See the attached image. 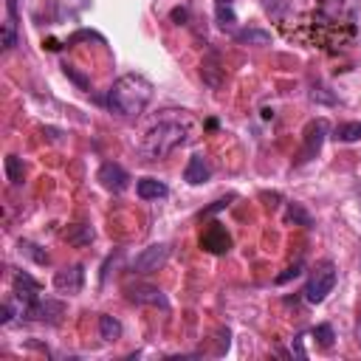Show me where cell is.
Returning <instances> with one entry per match:
<instances>
[{
	"label": "cell",
	"instance_id": "cell-3",
	"mask_svg": "<svg viewBox=\"0 0 361 361\" xmlns=\"http://www.w3.org/2000/svg\"><path fill=\"white\" fill-rule=\"evenodd\" d=\"M336 265L330 262V259H324V262H319L313 271H310V276H307V285H305V299L310 302V305H322L324 299H327V293H333V288H336Z\"/></svg>",
	"mask_w": 361,
	"mask_h": 361
},
{
	"label": "cell",
	"instance_id": "cell-7",
	"mask_svg": "<svg viewBox=\"0 0 361 361\" xmlns=\"http://www.w3.org/2000/svg\"><path fill=\"white\" fill-rule=\"evenodd\" d=\"M96 178H99V183H102L107 192H113V195L124 192V189H127V183H130V175L124 172V166H121V164H113V161L102 164Z\"/></svg>",
	"mask_w": 361,
	"mask_h": 361
},
{
	"label": "cell",
	"instance_id": "cell-21",
	"mask_svg": "<svg viewBox=\"0 0 361 361\" xmlns=\"http://www.w3.org/2000/svg\"><path fill=\"white\" fill-rule=\"evenodd\" d=\"M20 251L23 254H28L34 262H39V265H48V254L37 245V243H28V240H20Z\"/></svg>",
	"mask_w": 361,
	"mask_h": 361
},
{
	"label": "cell",
	"instance_id": "cell-12",
	"mask_svg": "<svg viewBox=\"0 0 361 361\" xmlns=\"http://www.w3.org/2000/svg\"><path fill=\"white\" fill-rule=\"evenodd\" d=\"M209 178H212L209 161H206L203 155H192L189 164H186V169H183V180L192 183V186H197V183H203V180H209Z\"/></svg>",
	"mask_w": 361,
	"mask_h": 361
},
{
	"label": "cell",
	"instance_id": "cell-5",
	"mask_svg": "<svg viewBox=\"0 0 361 361\" xmlns=\"http://www.w3.org/2000/svg\"><path fill=\"white\" fill-rule=\"evenodd\" d=\"M62 313H65V302H59V299H37L23 316L31 319V322L59 324V322H62Z\"/></svg>",
	"mask_w": 361,
	"mask_h": 361
},
{
	"label": "cell",
	"instance_id": "cell-17",
	"mask_svg": "<svg viewBox=\"0 0 361 361\" xmlns=\"http://www.w3.org/2000/svg\"><path fill=\"white\" fill-rule=\"evenodd\" d=\"M99 336L104 338V341H116L118 336H121V322L116 319V316H99Z\"/></svg>",
	"mask_w": 361,
	"mask_h": 361
},
{
	"label": "cell",
	"instance_id": "cell-25",
	"mask_svg": "<svg viewBox=\"0 0 361 361\" xmlns=\"http://www.w3.org/2000/svg\"><path fill=\"white\" fill-rule=\"evenodd\" d=\"M299 274H302V262H296V265L285 268V274H279V276H276V282L282 285V282H288V279H293V276H299Z\"/></svg>",
	"mask_w": 361,
	"mask_h": 361
},
{
	"label": "cell",
	"instance_id": "cell-24",
	"mask_svg": "<svg viewBox=\"0 0 361 361\" xmlns=\"http://www.w3.org/2000/svg\"><path fill=\"white\" fill-rule=\"evenodd\" d=\"M319 11L327 14V17H336V14L341 11V0H322V3H319Z\"/></svg>",
	"mask_w": 361,
	"mask_h": 361
},
{
	"label": "cell",
	"instance_id": "cell-16",
	"mask_svg": "<svg viewBox=\"0 0 361 361\" xmlns=\"http://www.w3.org/2000/svg\"><path fill=\"white\" fill-rule=\"evenodd\" d=\"M333 138L341 141V144H353L361 138V121H344L333 130Z\"/></svg>",
	"mask_w": 361,
	"mask_h": 361
},
{
	"label": "cell",
	"instance_id": "cell-11",
	"mask_svg": "<svg viewBox=\"0 0 361 361\" xmlns=\"http://www.w3.org/2000/svg\"><path fill=\"white\" fill-rule=\"evenodd\" d=\"M200 248H206V251H212V254H223V251L231 248V237H228V231H226L220 223H212V226L200 234Z\"/></svg>",
	"mask_w": 361,
	"mask_h": 361
},
{
	"label": "cell",
	"instance_id": "cell-23",
	"mask_svg": "<svg viewBox=\"0 0 361 361\" xmlns=\"http://www.w3.org/2000/svg\"><path fill=\"white\" fill-rule=\"evenodd\" d=\"M237 23V14L231 11V6H217V25L226 31V28H234Z\"/></svg>",
	"mask_w": 361,
	"mask_h": 361
},
{
	"label": "cell",
	"instance_id": "cell-18",
	"mask_svg": "<svg viewBox=\"0 0 361 361\" xmlns=\"http://www.w3.org/2000/svg\"><path fill=\"white\" fill-rule=\"evenodd\" d=\"M65 237H68L71 245H87V243H93V228L85 226V223H76L65 231Z\"/></svg>",
	"mask_w": 361,
	"mask_h": 361
},
{
	"label": "cell",
	"instance_id": "cell-10",
	"mask_svg": "<svg viewBox=\"0 0 361 361\" xmlns=\"http://www.w3.org/2000/svg\"><path fill=\"white\" fill-rule=\"evenodd\" d=\"M82 282H85V268L82 265H68V268L54 274V288L62 290V293H79Z\"/></svg>",
	"mask_w": 361,
	"mask_h": 361
},
{
	"label": "cell",
	"instance_id": "cell-13",
	"mask_svg": "<svg viewBox=\"0 0 361 361\" xmlns=\"http://www.w3.org/2000/svg\"><path fill=\"white\" fill-rule=\"evenodd\" d=\"M17 45V0H6V25H3V51Z\"/></svg>",
	"mask_w": 361,
	"mask_h": 361
},
{
	"label": "cell",
	"instance_id": "cell-19",
	"mask_svg": "<svg viewBox=\"0 0 361 361\" xmlns=\"http://www.w3.org/2000/svg\"><path fill=\"white\" fill-rule=\"evenodd\" d=\"M285 220H288V223H296V226H305V228H310V226H313V217L305 212V206H302V203H288Z\"/></svg>",
	"mask_w": 361,
	"mask_h": 361
},
{
	"label": "cell",
	"instance_id": "cell-4",
	"mask_svg": "<svg viewBox=\"0 0 361 361\" xmlns=\"http://www.w3.org/2000/svg\"><path fill=\"white\" fill-rule=\"evenodd\" d=\"M166 259H169V245H166V243H155V245H147L144 251L135 254L133 271H135V274H152V271H158Z\"/></svg>",
	"mask_w": 361,
	"mask_h": 361
},
{
	"label": "cell",
	"instance_id": "cell-22",
	"mask_svg": "<svg viewBox=\"0 0 361 361\" xmlns=\"http://www.w3.org/2000/svg\"><path fill=\"white\" fill-rule=\"evenodd\" d=\"M310 336L319 341V347H333V327L330 324H316L313 330H310Z\"/></svg>",
	"mask_w": 361,
	"mask_h": 361
},
{
	"label": "cell",
	"instance_id": "cell-1",
	"mask_svg": "<svg viewBox=\"0 0 361 361\" xmlns=\"http://www.w3.org/2000/svg\"><path fill=\"white\" fill-rule=\"evenodd\" d=\"M152 99V82L141 73H124L107 90V107L121 118H138Z\"/></svg>",
	"mask_w": 361,
	"mask_h": 361
},
{
	"label": "cell",
	"instance_id": "cell-9",
	"mask_svg": "<svg viewBox=\"0 0 361 361\" xmlns=\"http://www.w3.org/2000/svg\"><path fill=\"white\" fill-rule=\"evenodd\" d=\"M324 133H327V124H324V121H313V124H307V130H305V147H302L296 164H307L310 158H316V152L322 149Z\"/></svg>",
	"mask_w": 361,
	"mask_h": 361
},
{
	"label": "cell",
	"instance_id": "cell-26",
	"mask_svg": "<svg viewBox=\"0 0 361 361\" xmlns=\"http://www.w3.org/2000/svg\"><path fill=\"white\" fill-rule=\"evenodd\" d=\"M228 200H231V195H228V197H220V200H214L209 209H203V214H200V217H209V214H214V212L226 209V206H228Z\"/></svg>",
	"mask_w": 361,
	"mask_h": 361
},
{
	"label": "cell",
	"instance_id": "cell-6",
	"mask_svg": "<svg viewBox=\"0 0 361 361\" xmlns=\"http://www.w3.org/2000/svg\"><path fill=\"white\" fill-rule=\"evenodd\" d=\"M14 296L20 302V316L39 299V282H34L25 271H14Z\"/></svg>",
	"mask_w": 361,
	"mask_h": 361
},
{
	"label": "cell",
	"instance_id": "cell-8",
	"mask_svg": "<svg viewBox=\"0 0 361 361\" xmlns=\"http://www.w3.org/2000/svg\"><path fill=\"white\" fill-rule=\"evenodd\" d=\"M127 299L135 302V305H152V307L169 310V299L155 285H133V288H127Z\"/></svg>",
	"mask_w": 361,
	"mask_h": 361
},
{
	"label": "cell",
	"instance_id": "cell-27",
	"mask_svg": "<svg viewBox=\"0 0 361 361\" xmlns=\"http://www.w3.org/2000/svg\"><path fill=\"white\" fill-rule=\"evenodd\" d=\"M214 6H234V0H214Z\"/></svg>",
	"mask_w": 361,
	"mask_h": 361
},
{
	"label": "cell",
	"instance_id": "cell-15",
	"mask_svg": "<svg viewBox=\"0 0 361 361\" xmlns=\"http://www.w3.org/2000/svg\"><path fill=\"white\" fill-rule=\"evenodd\" d=\"M234 39H237V42H248V45H268V42H271V31H262V28H243V31H234Z\"/></svg>",
	"mask_w": 361,
	"mask_h": 361
},
{
	"label": "cell",
	"instance_id": "cell-14",
	"mask_svg": "<svg viewBox=\"0 0 361 361\" xmlns=\"http://www.w3.org/2000/svg\"><path fill=\"white\" fill-rule=\"evenodd\" d=\"M135 192H138L141 200H158V197H166L169 195V186L164 180H158V178H141L135 183Z\"/></svg>",
	"mask_w": 361,
	"mask_h": 361
},
{
	"label": "cell",
	"instance_id": "cell-2",
	"mask_svg": "<svg viewBox=\"0 0 361 361\" xmlns=\"http://www.w3.org/2000/svg\"><path fill=\"white\" fill-rule=\"evenodd\" d=\"M183 141H186V124L172 121V118H164V121H158L155 127L147 130L138 152H141L144 161H161L169 152H175Z\"/></svg>",
	"mask_w": 361,
	"mask_h": 361
},
{
	"label": "cell",
	"instance_id": "cell-20",
	"mask_svg": "<svg viewBox=\"0 0 361 361\" xmlns=\"http://www.w3.org/2000/svg\"><path fill=\"white\" fill-rule=\"evenodd\" d=\"M6 175H8V180H11L14 186H20V183H23L25 166H23V161H20L17 155H8V158H6Z\"/></svg>",
	"mask_w": 361,
	"mask_h": 361
}]
</instances>
